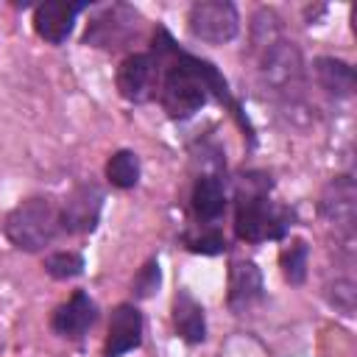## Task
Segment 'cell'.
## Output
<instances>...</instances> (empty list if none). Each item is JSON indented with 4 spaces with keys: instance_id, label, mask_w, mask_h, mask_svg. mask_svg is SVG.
Returning <instances> with one entry per match:
<instances>
[{
    "instance_id": "obj_1",
    "label": "cell",
    "mask_w": 357,
    "mask_h": 357,
    "mask_svg": "<svg viewBox=\"0 0 357 357\" xmlns=\"http://www.w3.org/2000/svg\"><path fill=\"white\" fill-rule=\"evenodd\" d=\"M173 56H176V61L167 64L165 81H162V106L170 117L184 120V117L195 114L206 103L209 89H215L220 98H226V81L215 73L212 64H206L195 56L178 53L176 47H173Z\"/></svg>"
},
{
    "instance_id": "obj_2",
    "label": "cell",
    "mask_w": 357,
    "mask_h": 357,
    "mask_svg": "<svg viewBox=\"0 0 357 357\" xmlns=\"http://www.w3.org/2000/svg\"><path fill=\"white\" fill-rule=\"evenodd\" d=\"M290 226H293V212L271 204L265 187H254V178H248V190H240L237 195V215H234L237 237L245 243L282 240L290 231Z\"/></svg>"
},
{
    "instance_id": "obj_3",
    "label": "cell",
    "mask_w": 357,
    "mask_h": 357,
    "mask_svg": "<svg viewBox=\"0 0 357 357\" xmlns=\"http://www.w3.org/2000/svg\"><path fill=\"white\" fill-rule=\"evenodd\" d=\"M61 231L59 206L50 198L33 195L17 204L6 218V237L20 251H42Z\"/></svg>"
},
{
    "instance_id": "obj_4",
    "label": "cell",
    "mask_w": 357,
    "mask_h": 357,
    "mask_svg": "<svg viewBox=\"0 0 357 357\" xmlns=\"http://www.w3.org/2000/svg\"><path fill=\"white\" fill-rule=\"evenodd\" d=\"M190 33L209 45L231 42L240 31V14L229 0H201L190 8L187 17Z\"/></svg>"
},
{
    "instance_id": "obj_5",
    "label": "cell",
    "mask_w": 357,
    "mask_h": 357,
    "mask_svg": "<svg viewBox=\"0 0 357 357\" xmlns=\"http://www.w3.org/2000/svg\"><path fill=\"white\" fill-rule=\"evenodd\" d=\"M321 218L326 223L335 226V231L351 243V234H354V218H357V187L351 181V176H335L324 192H321Z\"/></svg>"
},
{
    "instance_id": "obj_6",
    "label": "cell",
    "mask_w": 357,
    "mask_h": 357,
    "mask_svg": "<svg viewBox=\"0 0 357 357\" xmlns=\"http://www.w3.org/2000/svg\"><path fill=\"white\" fill-rule=\"evenodd\" d=\"M100 209H103V192H100V187L98 184H78L64 198V204L59 206L61 231H70V234L92 231L98 226Z\"/></svg>"
},
{
    "instance_id": "obj_7",
    "label": "cell",
    "mask_w": 357,
    "mask_h": 357,
    "mask_svg": "<svg viewBox=\"0 0 357 357\" xmlns=\"http://www.w3.org/2000/svg\"><path fill=\"white\" fill-rule=\"evenodd\" d=\"M142 343V315L134 304H117L109 318V335L103 354L106 357H123L126 351L137 349Z\"/></svg>"
},
{
    "instance_id": "obj_8",
    "label": "cell",
    "mask_w": 357,
    "mask_h": 357,
    "mask_svg": "<svg viewBox=\"0 0 357 357\" xmlns=\"http://www.w3.org/2000/svg\"><path fill=\"white\" fill-rule=\"evenodd\" d=\"M156 75V61L151 53H131L123 59L117 70V89L126 100H145L151 95V84Z\"/></svg>"
},
{
    "instance_id": "obj_9",
    "label": "cell",
    "mask_w": 357,
    "mask_h": 357,
    "mask_svg": "<svg viewBox=\"0 0 357 357\" xmlns=\"http://www.w3.org/2000/svg\"><path fill=\"white\" fill-rule=\"evenodd\" d=\"M262 298V273L251 259H237L229 268V310L245 312Z\"/></svg>"
},
{
    "instance_id": "obj_10",
    "label": "cell",
    "mask_w": 357,
    "mask_h": 357,
    "mask_svg": "<svg viewBox=\"0 0 357 357\" xmlns=\"http://www.w3.org/2000/svg\"><path fill=\"white\" fill-rule=\"evenodd\" d=\"M95 318H98V307H95V301H92L86 293L78 290V293L70 296V301H64V304L53 312L50 326H53L56 335L75 340V337H81V335L95 324Z\"/></svg>"
},
{
    "instance_id": "obj_11",
    "label": "cell",
    "mask_w": 357,
    "mask_h": 357,
    "mask_svg": "<svg viewBox=\"0 0 357 357\" xmlns=\"http://www.w3.org/2000/svg\"><path fill=\"white\" fill-rule=\"evenodd\" d=\"M81 8L84 6H78V3H45L33 14V28H36V33L45 42L61 45L70 36V31H73L75 17H78Z\"/></svg>"
},
{
    "instance_id": "obj_12",
    "label": "cell",
    "mask_w": 357,
    "mask_h": 357,
    "mask_svg": "<svg viewBox=\"0 0 357 357\" xmlns=\"http://www.w3.org/2000/svg\"><path fill=\"white\" fill-rule=\"evenodd\" d=\"M265 78L273 84V86H293L301 75V59L296 53L293 45L287 42H271L268 50H265Z\"/></svg>"
},
{
    "instance_id": "obj_13",
    "label": "cell",
    "mask_w": 357,
    "mask_h": 357,
    "mask_svg": "<svg viewBox=\"0 0 357 357\" xmlns=\"http://www.w3.org/2000/svg\"><path fill=\"white\" fill-rule=\"evenodd\" d=\"M173 324H176V332H178L187 343H192V346L206 337L204 307H201L187 290H178L176 298H173Z\"/></svg>"
},
{
    "instance_id": "obj_14",
    "label": "cell",
    "mask_w": 357,
    "mask_h": 357,
    "mask_svg": "<svg viewBox=\"0 0 357 357\" xmlns=\"http://www.w3.org/2000/svg\"><path fill=\"white\" fill-rule=\"evenodd\" d=\"M226 209V190L218 176H201L192 187V212L198 220L212 223Z\"/></svg>"
},
{
    "instance_id": "obj_15",
    "label": "cell",
    "mask_w": 357,
    "mask_h": 357,
    "mask_svg": "<svg viewBox=\"0 0 357 357\" xmlns=\"http://www.w3.org/2000/svg\"><path fill=\"white\" fill-rule=\"evenodd\" d=\"M315 75L318 84L335 98H349L354 92V70L340 59H318Z\"/></svg>"
},
{
    "instance_id": "obj_16",
    "label": "cell",
    "mask_w": 357,
    "mask_h": 357,
    "mask_svg": "<svg viewBox=\"0 0 357 357\" xmlns=\"http://www.w3.org/2000/svg\"><path fill=\"white\" fill-rule=\"evenodd\" d=\"M307 259H310V245L304 240H287L282 245L279 265L290 284H301L307 279Z\"/></svg>"
},
{
    "instance_id": "obj_17",
    "label": "cell",
    "mask_w": 357,
    "mask_h": 357,
    "mask_svg": "<svg viewBox=\"0 0 357 357\" xmlns=\"http://www.w3.org/2000/svg\"><path fill=\"white\" fill-rule=\"evenodd\" d=\"M106 178L120 187V190H128L139 181V159L134 151H117L109 156L106 162Z\"/></svg>"
},
{
    "instance_id": "obj_18",
    "label": "cell",
    "mask_w": 357,
    "mask_h": 357,
    "mask_svg": "<svg viewBox=\"0 0 357 357\" xmlns=\"http://www.w3.org/2000/svg\"><path fill=\"white\" fill-rule=\"evenodd\" d=\"M45 271L53 279H73V276L84 273V257L75 251H56L45 259Z\"/></svg>"
},
{
    "instance_id": "obj_19",
    "label": "cell",
    "mask_w": 357,
    "mask_h": 357,
    "mask_svg": "<svg viewBox=\"0 0 357 357\" xmlns=\"http://www.w3.org/2000/svg\"><path fill=\"white\" fill-rule=\"evenodd\" d=\"M187 248L198 251V254H220L226 248V240L218 229H204L201 234H190L187 237Z\"/></svg>"
},
{
    "instance_id": "obj_20",
    "label": "cell",
    "mask_w": 357,
    "mask_h": 357,
    "mask_svg": "<svg viewBox=\"0 0 357 357\" xmlns=\"http://www.w3.org/2000/svg\"><path fill=\"white\" fill-rule=\"evenodd\" d=\"M329 301L343 312V315H351L354 312V298H357V290H354V282L351 279H335V284L329 287Z\"/></svg>"
},
{
    "instance_id": "obj_21",
    "label": "cell",
    "mask_w": 357,
    "mask_h": 357,
    "mask_svg": "<svg viewBox=\"0 0 357 357\" xmlns=\"http://www.w3.org/2000/svg\"><path fill=\"white\" fill-rule=\"evenodd\" d=\"M159 282H162L159 262H156V259H151V262L137 273V279H134V290H137V296H139V298H148V296H153V293L159 290Z\"/></svg>"
}]
</instances>
